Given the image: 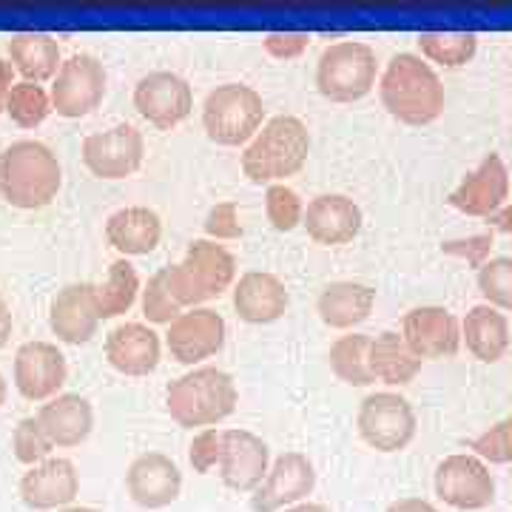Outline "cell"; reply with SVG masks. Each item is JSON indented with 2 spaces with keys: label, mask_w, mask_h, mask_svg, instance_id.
<instances>
[{
  "label": "cell",
  "mask_w": 512,
  "mask_h": 512,
  "mask_svg": "<svg viewBox=\"0 0 512 512\" xmlns=\"http://www.w3.org/2000/svg\"><path fill=\"white\" fill-rule=\"evenodd\" d=\"M379 97L393 120L416 128L436 123L447 106V94L436 69L413 52L390 57L379 80Z\"/></svg>",
  "instance_id": "cell-1"
},
{
  "label": "cell",
  "mask_w": 512,
  "mask_h": 512,
  "mask_svg": "<svg viewBox=\"0 0 512 512\" xmlns=\"http://www.w3.org/2000/svg\"><path fill=\"white\" fill-rule=\"evenodd\" d=\"M311 157V131L293 114H276L242 151V174L254 185L285 183Z\"/></svg>",
  "instance_id": "cell-2"
},
{
  "label": "cell",
  "mask_w": 512,
  "mask_h": 512,
  "mask_svg": "<svg viewBox=\"0 0 512 512\" xmlns=\"http://www.w3.org/2000/svg\"><path fill=\"white\" fill-rule=\"evenodd\" d=\"M63 185V168L52 148L37 140H18L0 151V194L23 211L46 208Z\"/></svg>",
  "instance_id": "cell-3"
},
{
  "label": "cell",
  "mask_w": 512,
  "mask_h": 512,
  "mask_svg": "<svg viewBox=\"0 0 512 512\" xmlns=\"http://www.w3.org/2000/svg\"><path fill=\"white\" fill-rule=\"evenodd\" d=\"M239 404L237 382L220 367H194L165 390V410L180 427H214Z\"/></svg>",
  "instance_id": "cell-4"
},
{
  "label": "cell",
  "mask_w": 512,
  "mask_h": 512,
  "mask_svg": "<svg viewBox=\"0 0 512 512\" xmlns=\"http://www.w3.org/2000/svg\"><path fill=\"white\" fill-rule=\"evenodd\" d=\"M265 126V100L254 86L225 83L205 97L202 128L211 143L225 148L248 146Z\"/></svg>",
  "instance_id": "cell-5"
},
{
  "label": "cell",
  "mask_w": 512,
  "mask_h": 512,
  "mask_svg": "<svg viewBox=\"0 0 512 512\" xmlns=\"http://www.w3.org/2000/svg\"><path fill=\"white\" fill-rule=\"evenodd\" d=\"M379 77L376 52L359 40H339L316 63V89L330 103H356L373 92Z\"/></svg>",
  "instance_id": "cell-6"
},
{
  "label": "cell",
  "mask_w": 512,
  "mask_h": 512,
  "mask_svg": "<svg viewBox=\"0 0 512 512\" xmlns=\"http://www.w3.org/2000/svg\"><path fill=\"white\" fill-rule=\"evenodd\" d=\"M356 430L367 447L376 453H402L416 439L419 419L413 404L399 393H370L359 404L356 413Z\"/></svg>",
  "instance_id": "cell-7"
},
{
  "label": "cell",
  "mask_w": 512,
  "mask_h": 512,
  "mask_svg": "<svg viewBox=\"0 0 512 512\" xmlns=\"http://www.w3.org/2000/svg\"><path fill=\"white\" fill-rule=\"evenodd\" d=\"M433 487L447 507L461 512L487 510L495 501L493 473L473 453H453L444 458L436 467Z\"/></svg>",
  "instance_id": "cell-8"
},
{
  "label": "cell",
  "mask_w": 512,
  "mask_h": 512,
  "mask_svg": "<svg viewBox=\"0 0 512 512\" xmlns=\"http://www.w3.org/2000/svg\"><path fill=\"white\" fill-rule=\"evenodd\" d=\"M49 94H52V109L66 120L92 114L106 97L103 63L94 55H72L69 60H63Z\"/></svg>",
  "instance_id": "cell-9"
},
{
  "label": "cell",
  "mask_w": 512,
  "mask_h": 512,
  "mask_svg": "<svg viewBox=\"0 0 512 512\" xmlns=\"http://www.w3.org/2000/svg\"><path fill=\"white\" fill-rule=\"evenodd\" d=\"M146 157L143 134L128 123L97 131L83 140V163L100 180H126L140 171Z\"/></svg>",
  "instance_id": "cell-10"
},
{
  "label": "cell",
  "mask_w": 512,
  "mask_h": 512,
  "mask_svg": "<svg viewBox=\"0 0 512 512\" xmlns=\"http://www.w3.org/2000/svg\"><path fill=\"white\" fill-rule=\"evenodd\" d=\"M134 109L154 128H177L191 117L194 92L188 80L174 72H151L134 86Z\"/></svg>",
  "instance_id": "cell-11"
},
{
  "label": "cell",
  "mask_w": 512,
  "mask_h": 512,
  "mask_svg": "<svg viewBox=\"0 0 512 512\" xmlns=\"http://www.w3.org/2000/svg\"><path fill=\"white\" fill-rule=\"evenodd\" d=\"M316 487V470L305 453L288 450L276 458L259 490L251 495L254 512H282L302 504Z\"/></svg>",
  "instance_id": "cell-12"
},
{
  "label": "cell",
  "mask_w": 512,
  "mask_h": 512,
  "mask_svg": "<svg viewBox=\"0 0 512 512\" xmlns=\"http://www.w3.org/2000/svg\"><path fill=\"white\" fill-rule=\"evenodd\" d=\"M507 197H510V171H507V163L501 160V154L490 151L478 163V168L464 174V180L450 191L447 202L467 217L487 220L498 208L507 205Z\"/></svg>",
  "instance_id": "cell-13"
},
{
  "label": "cell",
  "mask_w": 512,
  "mask_h": 512,
  "mask_svg": "<svg viewBox=\"0 0 512 512\" xmlns=\"http://www.w3.org/2000/svg\"><path fill=\"white\" fill-rule=\"evenodd\" d=\"M225 336H228V325L220 313L211 308H194L168 325L165 345L180 365L194 367L217 356L225 348Z\"/></svg>",
  "instance_id": "cell-14"
},
{
  "label": "cell",
  "mask_w": 512,
  "mask_h": 512,
  "mask_svg": "<svg viewBox=\"0 0 512 512\" xmlns=\"http://www.w3.org/2000/svg\"><path fill=\"white\" fill-rule=\"evenodd\" d=\"M271 470V450L251 430H222V484L234 493H256Z\"/></svg>",
  "instance_id": "cell-15"
},
{
  "label": "cell",
  "mask_w": 512,
  "mask_h": 512,
  "mask_svg": "<svg viewBox=\"0 0 512 512\" xmlns=\"http://www.w3.org/2000/svg\"><path fill=\"white\" fill-rule=\"evenodd\" d=\"M69 379L66 356L52 342H26L15 353V387L29 402H49L60 396Z\"/></svg>",
  "instance_id": "cell-16"
},
{
  "label": "cell",
  "mask_w": 512,
  "mask_h": 512,
  "mask_svg": "<svg viewBox=\"0 0 512 512\" xmlns=\"http://www.w3.org/2000/svg\"><path fill=\"white\" fill-rule=\"evenodd\" d=\"M128 498L143 510H165L183 493V473L165 453H143L126 470Z\"/></svg>",
  "instance_id": "cell-17"
},
{
  "label": "cell",
  "mask_w": 512,
  "mask_h": 512,
  "mask_svg": "<svg viewBox=\"0 0 512 512\" xmlns=\"http://www.w3.org/2000/svg\"><path fill=\"white\" fill-rule=\"evenodd\" d=\"M402 336L407 348L427 359H453L461 348V328L458 319L441 305H421L404 316Z\"/></svg>",
  "instance_id": "cell-18"
},
{
  "label": "cell",
  "mask_w": 512,
  "mask_h": 512,
  "mask_svg": "<svg viewBox=\"0 0 512 512\" xmlns=\"http://www.w3.org/2000/svg\"><path fill=\"white\" fill-rule=\"evenodd\" d=\"M100 325V302L97 285L74 282L57 291L49 308V328L66 345H86Z\"/></svg>",
  "instance_id": "cell-19"
},
{
  "label": "cell",
  "mask_w": 512,
  "mask_h": 512,
  "mask_svg": "<svg viewBox=\"0 0 512 512\" xmlns=\"http://www.w3.org/2000/svg\"><path fill=\"white\" fill-rule=\"evenodd\" d=\"M80 490V476L69 458H46L20 478V498L29 510H66Z\"/></svg>",
  "instance_id": "cell-20"
},
{
  "label": "cell",
  "mask_w": 512,
  "mask_h": 512,
  "mask_svg": "<svg viewBox=\"0 0 512 512\" xmlns=\"http://www.w3.org/2000/svg\"><path fill=\"white\" fill-rule=\"evenodd\" d=\"M365 214L348 194H319L305 208V231L316 245H348L359 237Z\"/></svg>",
  "instance_id": "cell-21"
},
{
  "label": "cell",
  "mask_w": 512,
  "mask_h": 512,
  "mask_svg": "<svg viewBox=\"0 0 512 512\" xmlns=\"http://www.w3.org/2000/svg\"><path fill=\"white\" fill-rule=\"evenodd\" d=\"M291 305L285 282L268 271H248L234 285V311L248 325H274Z\"/></svg>",
  "instance_id": "cell-22"
},
{
  "label": "cell",
  "mask_w": 512,
  "mask_h": 512,
  "mask_svg": "<svg viewBox=\"0 0 512 512\" xmlns=\"http://www.w3.org/2000/svg\"><path fill=\"white\" fill-rule=\"evenodd\" d=\"M106 359L123 376H148L163 359V342L143 322H123L106 336Z\"/></svg>",
  "instance_id": "cell-23"
},
{
  "label": "cell",
  "mask_w": 512,
  "mask_h": 512,
  "mask_svg": "<svg viewBox=\"0 0 512 512\" xmlns=\"http://www.w3.org/2000/svg\"><path fill=\"white\" fill-rule=\"evenodd\" d=\"M37 421L55 447H77L92 436V402L80 393H60L37 410Z\"/></svg>",
  "instance_id": "cell-24"
},
{
  "label": "cell",
  "mask_w": 512,
  "mask_h": 512,
  "mask_svg": "<svg viewBox=\"0 0 512 512\" xmlns=\"http://www.w3.org/2000/svg\"><path fill=\"white\" fill-rule=\"evenodd\" d=\"M163 239V220L148 205H128L114 211L106 222V242L117 254L146 256Z\"/></svg>",
  "instance_id": "cell-25"
},
{
  "label": "cell",
  "mask_w": 512,
  "mask_h": 512,
  "mask_svg": "<svg viewBox=\"0 0 512 512\" xmlns=\"http://www.w3.org/2000/svg\"><path fill=\"white\" fill-rule=\"evenodd\" d=\"M376 305V291L365 282L353 279H339L330 282L325 291L316 299V313L319 319L333 330H353L362 325Z\"/></svg>",
  "instance_id": "cell-26"
},
{
  "label": "cell",
  "mask_w": 512,
  "mask_h": 512,
  "mask_svg": "<svg viewBox=\"0 0 512 512\" xmlns=\"http://www.w3.org/2000/svg\"><path fill=\"white\" fill-rule=\"evenodd\" d=\"M461 339L467 342V350L478 362L495 365L510 350V322L493 305H476L461 322Z\"/></svg>",
  "instance_id": "cell-27"
},
{
  "label": "cell",
  "mask_w": 512,
  "mask_h": 512,
  "mask_svg": "<svg viewBox=\"0 0 512 512\" xmlns=\"http://www.w3.org/2000/svg\"><path fill=\"white\" fill-rule=\"evenodd\" d=\"M185 268L200 282L208 299L222 296L234 282H237V259L234 254L217 245L214 239H194L185 251Z\"/></svg>",
  "instance_id": "cell-28"
},
{
  "label": "cell",
  "mask_w": 512,
  "mask_h": 512,
  "mask_svg": "<svg viewBox=\"0 0 512 512\" xmlns=\"http://www.w3.org/2000/svg\"><path fill=\"white\" fill-rule=\"evenodd\" d=\"M370 370H373L376 382L402 387V384H410L419 376L421 359L407 348L402 333L384 330L370 345Z\"/></svg>",
  "instance_id": "cell-29"
},
{
  "label": "cell",
  "mask_w": 512,
  "mask_h": 512,
  "mask_svg": "<svg viewBox=\"0 0 512 512\" xmlns=\"http://www.w3.org/2000/svg\"><path fill=\"white\" fill-rule=\"evenodd\" d=\"M9 63L26 83H46L60 72V46L49 35H15L9 40Z\"/></svg>",
  "instance_id": "cell-30"
},
{
  "label": "cell",
  "mask_w": 512,
  "mask_h": 512,
  "mask_svg": "<svg viewBox=\"0 0 512 512\" xmlns=\"http://www.w3.org/2000/svg\"><path fill=\"white\" fill-rule=\"evenodd\" d=\"M370 345H373V339L367 333L339 336L330 345L328 353L333 376L339 382L350 384V387H370V384H376V376L370 370Z\"/></svg>",
  "instance_id": "cell-31"
},
{
  "label": "cell",
  "mask_w": 512,
  "mask_h": 512,
  "mask_svg": "<svg viewBox=\"0 0 512 512\" xmlns=\"http://www.w3.org/2000/svg\"><path fill=\"white\" fill-rule=\"evenodd\" d=\"M140 293V276L134 265L126 259H117L109 265V276L103 285H97V302H100V319H117L131 311Z\"/></svg>",
  "instance_id": "cell-32"
},
{
  "label": "cell",
  "mask_w": 512,
  "mask_h": 512,
  "mask_svg": "<svg viewBox=\"0 0 512 512\" xmlns=\"http://www.w3.org/2000/svg\"><path fill=\"white\" fill-rule=\"evenodd\" d=\"M421 57H427L430 63H439L444 69H461L467 66L478 52L476 35H419Z\"/></svg>",
  "instance_id": "cell-33"
},
{
  "label": "cell",
  "mask_w": 512,
  "mask_h": 512,
  "mask_svg": "<svg viewBox=\"0 0 512 512\" xmlns=\"http://www.w3.org/2000/svg\"><path fill=\"white\" fill-rule=\"evenodd\" d=\"M52 94L37 83L20 80L6 100V114L18 123L20 128H37L49 114H52Z\"/></svg>",
  "instance_id": "cell-34"
},
{
  "label": "cell",
  "mask_w": 512,
  "mask_h": 512,
  "mask_svg": "<svg viewBox=\"0 0 512 512\" xmlns=\"http://www.w3.org/2000/svg\"><path fill=\"white\" fill-rule=\"evenodd\" d=\"M478 291L498 311H512V256H493L478 268Z\"/></svg>",
  "instance_id": "cell-35"
},
{
  "label": "cell",
  "mask_w": 512,
  "mask_h": 512,
  "mask_svg": "<svg viewBox=\"0 0 512 512\" xmlns=\"http://www.w3.org/2000/svg\"><path fill=\"white\" fill-rule=\"evenodd\" d=\"M265 214L279 234H291L305 220V205L291 185L276 183L265 191Z\"/></svg>",
  "instance_id": "cell-36"
},
{
  "label": "cell",
  "mask_w": 512,
  "mask_h": 512,
  "mask_svg": "<svg viewBox=\"0 0 512 512\" xmlns=\"http://www.w3.org/2000/svg\"><path fill=\"white\" fill-rule=\"evenodd\" d=\"M12 450H15V458H18L20 464L35 467V464H43L46 458H52L55 444L46 436V430L40 427L37 416H26V419H20L18 427H15Z\"/></svg>",
  "instance_id": "cell-37"
},
{
  "label": "cell",
  "mask_w": 512,
  "mask_h": 512,
  "mask_svg": "<svg viewBox=\"0 0 512 512\" xmlns=\"http://www.w3.org/2000/svg\"><path fill=\"white\" fill-rule=\"evenodd\" d=\"M183 308L174 302V296L165 285V271L160 268L157 274L148 279V285L143 288V316L151 325H171L174 319L183 316Z\"/></svg>",
  "instance_id": "cell-38"
},
{
  "label": "cell",
  "mask_w": 512,
  "mask_h": 512,
  "mask_svg": "<svg viewBox=\"0 0 512 512\" xmlns=\"http://www.w3.org/2000/svg\"><path fill=\"white\" fill-rule=\"evenodd\" d=\"M484 464H512V413L467 444Z\"/></svg>",
  "instance_id": "cell-39"
},
{
  "label": "cell",
  "mask_w": 512,
  "mask_h": 512,
  "mask_svg": "<svg viewBox=\"0 0 512 512\" xmlns=\"http://www.w3.org/2000/svg\"><path fill=\"white\" fill-rule=\"evenodd\" d=\"M202 228H205V237L214 239V242L242 239L245 228H242V222H239L237 202L234 200L217 202V205L208 211V217H205V222H202Z\"/></svg>",
  "instance_id": "cell-40"
},
{
  "label": "cell",
  "mask_w": 512,
  "mask_h": 512,
  "mask_svg": "<svg viewBox=\"0 0 512 512\" xmlns=\"http://www.w3.org/2000/svg\"><path fill=\"white\" fill-rule=\"evenodd\" d=\"M188 461L194 467V473L200 476H208L214 467H220L222 461V430L217 427H205L200 430L191 447H188Z\"/></svg>",
  "instance_id": "cell-41"
},
{
  "label": "cell",
  "mask_w": 512,
  "mask_h": 512,
  "mask_svg": "<svg viewBox=\"0 0 512 512\" xmlns=\"http://www.w3.org/2000/svg\"><path fill=\"white\" fill-rule=\"evenodd\" d=\"M495 248V234L493 231H484V234H473V237L464 239H447L441 242V254L447 256H458L464 259L470 268H481L484 262H490V254Z\"/></svg>",
  "instance_id": "cell-42"
},
{
  "label": "cell",
  "mask_w": 512,
  "mask_h": 512,
  "mask_svg": "<svg viewBox=\"0 0 512 512\" xmlns=\"http://www.w3.org/2000/svg\"><path fill=\"white\" fill-rule=\"evenodd\" d=\"M262 46H265V52L276 60H296V57H302L308 52V46H311V35H305V32H279V35H268L262 40Z\"/></svg>",
  "instance_id": "cell-43"
},
{
  "label": "cell",
  "mask_w": 512,
  "mask_h": 512,
  "mask_svg": "<svg viewBox=\"0 0 512 512\" xmlns=\"http://www.w3.org/2000/svg\"><path fill=\"white\" fill-rule=\"evenodd\" d=\"M15 89V66L0 57V111H6V100Z\"/></svg>",
  "instance_id": "cell-44"
},
{
  "label": "cell",
  "mask_w": 512,
  "mask_h": 512,
  "mask_svg": "<svg viewBox=\"0 0 512 512\" xmlns=\"http://www.w3.org/2000/svg\"><path fill=\"white\" fill-rule=\"evenodd\" d=\"M487 222H490L493 234H507V237H512V202H507L504 208H498L493 217H487Z\"/></svg>",
  "instance_id": "cell-45"
},
{
  "label": "cell",
  "mask_w": 512,
  "mask_h": 512,
  "mask_svg": "<svg viewBox=\"0 0 512 512\" xmlns=\"http://www.w3.org/2000/svg\"><path fill=\"white\" fill-rule=\"evenodd\" d=\"M384 512H439L430 501H424V498H399V501H393L390 507Z\"/></svg>",
  "instance_id": "cell-46"
},
{
  "label": "cell",
  "mask_w": 512,
  "mask_h": 512,
  "mask_svg": "<svg viewBox=\"0 0 512 512\" xmlns=\"http://www.w3.org/2000/svg\"><path fill=\"white\" fill-rule=\"evenodd\" d=\"M12 328H15V319H12V311H9L6 299L0 296V350L6 348V342L12 336Z\"/></svg>",
  "instance_id": "cell-47"
},
{
  "label": "cell",
  "mask_w": 512,
  "mask_h": 512,
  "mask_svg": "<svg viewBox=\"0 0 512 512\" xmlns=\"http://www.w3.org/2000/svg\"><path fill=\"white\" fill-rule=\"evenodd\" d=\"M282 512H330L325 504H311V501H302V504H296L291 510H282Z\"/></svg>",
  "instance_id": "cell-48"
},
{
  "label": "cell",
  "mask_w": 512,
  "mask_h": 512,
  "mask_svg": "<svg viewBox=\"0 0 512 512\" xmlns=\"http://www.w3.org/2000/svg\"><path fill=\"white\" fill-rule=\"evenodd\" d=\"M6 404V379L0 376V407Z\"/></svg>",
  "instance_id": "cell-49"
},
{
  "label": "cell",
  "mask_w": 512,
  "mask_h": 512,
  "mask_svg": "<svg viewBox=\"0 0 512 512\" xmlns=\"http://www.w3.org/2000/svg\"><path fill=\"white\" fill-rule=\"evenodd\" d=\"M60 512H100V510H94V507H66V510H60Z\"/></svg>",
  "instance_id": "cell-50"
}]
</instances>
